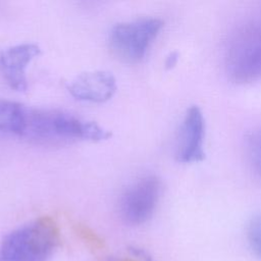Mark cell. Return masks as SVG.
Here are the masks:
<instances>
[{"label":"cell","mask_w":261,"mask_h":261,"mask_svg":"<svg viewBox=\"0 0 261 261\" xmlns=\"http://www.w3.org/2000/svg\"><path fill=\"white\" fill-rule=\"evenodd\" d=\"M56 221L44 215L10 231L0 244V261H49L60 245Z\"/></svg>","instance_id":"2"},{"label":"cell","mask_w":261,"mask_h":261,"mask_svg":"<svg viewBox=\"0 0 261 261\" xmlns=\"http://www.w3.org/2000/svg\"><path fill=\"white\" fill-rule=\"evenodd\" d=\"M247 238L254 253L261 258V214L250 219L247 226Z\"/></svg>","instance_id":"11"},{"label":"cell","mask_w":261,"mask_h":261,"mask_svg":"<svg viewBox=\"0 0 261 261\" xmlns=\"http://www.w3.org/2000/svg\"><path fill=\"white\" fill-rule=\"evenodd\" d=\"M27 106L10 100H0V134L21 137Z\"/></svg>","instance_id":"9"},{"label":"cell","mask_w":261,"mask_h":261,"mask_svg":"<svg viewBox=\"0 0 261 261\" xmlns=\"http://www.w3.org/2000/svg\"><path fill=\"white\" fill-rule=\"evenodd\" d=\"M177 61V53L176 52H171L167 57H166V60H165V67L166 68H171L175 65Z\"/></svg>","instance_id":"13"},{"label":"cell","mask_w":261,"mask_h":261,"mask_svg":"<svg viewBox=\"0 0 261 261\" xmlns=\"http://www.w3.org/2000/svg\"><path fill=\"white\" fill-rule=\"evenodd\" d=\"M205 136V119L202 110L197 105L190 106L184 116L176 158L184 163L198 162L204 159L203 148Z\"/></svg>","instance_id":"6"},{"label":"cell","mask_w":261,"mask_h":261,"mask_svg":"<svg viewBox=\"0 0 261 261\" xmlns=\"http://www.w3.org/2000/svg\"><path fill=\"white\" fill-rule=\"evenodd\" d=\"M162 28L163 21L157 17H143L117 23L110 32L109 47L120 60L127 63L139 62Z\"/></svg>","instance_id":"3"},{"label":"cell","mask_w":261,"mask_h":261,"mask_svg":"<svg viewBox=\"0 0 261 261\" xmlns=\"http://www.w3.org/2000/svg\"><path fill=\"white\" fill-rule=\"evenodd\" d=\"M250 157L255 168L261 172V130L254 134L249 143Z\"/></svg>","instance_id":"12"},{"label":"cell","mask_w":261,"mask_h":261,"mask_svg":"<svg viewBox=\"0 0 261 261\" xmlns=\"http://www.w3.org/2000/svg\"><path fill=\"white\" fill-rule=\"evenodd\" d=\"M161 181L156 175H146L121 195L118 209L121 219L128 225H140L148 221L157 206Z\"/></svg>","instance_id":"4"},{"label":"cell","mask_w":261,"mask_h":261,"mask_svg":"<svg viewBox=\"0 0 261 261\" xmlns=\"http://www.w3.org/2000/svg\"><path fill=\"white\" fill-rule=\"evenodd\" d=\"M231 57V75L237 82L261 79V31L253 33L236 49Z\"/></svg>","instance_id":"8"},{"label":"cell","mask_w":261,"mask_h":261,"mask_svg":"<svg viewBox=\"0 0 261 261\" xmlns=\"http://www.w3.org/2000/svg\"><path fill=\"white\" fill-rule=\"evenodd\" d=\"M69 94L81 101L103 103L113 97L117 90L116 80L108 71L92 70L75 76L67 86Z\"/></svg>","instance_id":"7"},{"label":"cell","mask_w":261,"mask_h":261,"mask_svg":"<svg viewBox=\"0 0 261 261\" xmlns=\"http://www.w3.org/2000/svg\"><path fill=\"white\" fill-rule=\"evenodd\" d=\"M73 230L82 242H84L85 245L93 252H99L104 249L105 243L103 239L85 223L76 222L73 225Z\"/></svg>","instance_id":"10"},{"label":"cell","mask_w":261,"mask_h":261,"mask_svg":"<svg viewBox=\"0 0 261 261\" xmlns=\"http://www.w3.org/2000/svg\"><path fill=\"white\" fill-rule=\"evenodd\" d=\"M40 54L41 48L35 43L14 45L0 52V73L11 89L17 92L27 90V68Z\"/></svg>","instance_id":"5"},{"label":"cell","mask_w":261,"mask_h":261,"mask_svg":"<svg viewBox=\"0 0 261 261\" xmlns=\"http://www.w3.org/2000/svg\"><path fill=\"white\" fill-rule=\"evenodd\" d=\"M111 137V132L95 121L83 119L59 109L27 107L21 138L38 143L58 144L73 141L100 142Z\"/></svg>","instance_id":"1"}]
</instances>
